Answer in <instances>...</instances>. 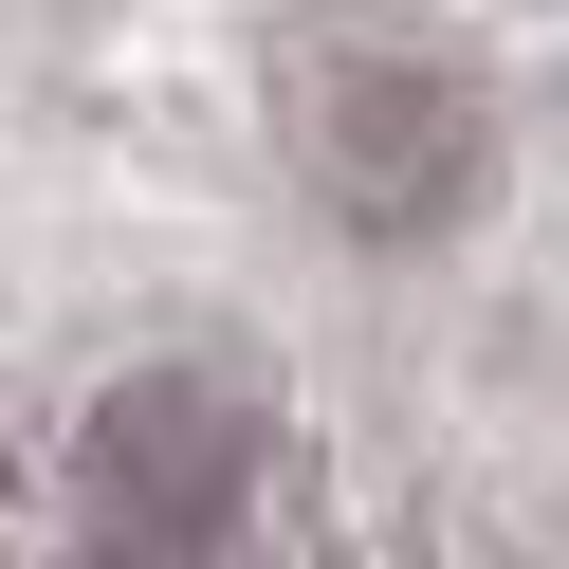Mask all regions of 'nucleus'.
Segmentation results:
<instances>
[{
  "label": "nucleus",
  "instance_id": "2",
  "mask_svg": "<svg viewBox=\"0 0 569 569\" xmlns=\"http://www.w3.org/2000/svg\"><path fill=\"white\" fill-rule=\"evenodd\" d=\"M276 496V405L239 368H111L56 422V532L92 569H221Z\"/></svg>",
  "mask_w": 569,
  "mask_h": 569
},
{
  "label": "nucleus",
  "instance_id": "1",
  "mask_svg": "<svg viewBox=\"0 0 569 569\" xmlns=\"http://www.w3.org/2000/svg\"><path fill=\"white\" fill-rule=\"evenodd\" d=\"M276 148H295L312 221H349L368 258H422L496 184V92L405 0H312L295 38H276Z\"/></svg>",
  "mask_w": 569,
  "mask_h": 569
}]
</instances>
